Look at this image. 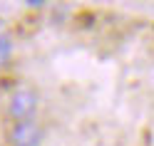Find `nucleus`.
Listing matches in <instances>:
<instances>
[{"label": "nucleus", "mask_w": 154, "mask_h": 146, "mask_svg": "<svg viewBox=\"0 0 154 146\" xmlns=\"http://www.w3.org/2000/svg\"><path fill=\"white\" fill-rule=\"evenodd\" d=\"M13 50V42H10V37H5V35H0V60L3 57H8Z\"/></svg>", "instance_id": "3"}, {"label": "nucleus", "mask_w": 154, "mask_h": 146, "mask_svg": "<svg viewBox=\"0 0 154 146\" xmlns=\"http://www.w3.org/2000/svg\"><path fill=\"white\" fill-rule=\"evenodd\" d=\"M37 109V92L30 87H20L10 94V102H8V114L13 116L15 121L30 119Z\"/></svg>", "instance_id": "1"}, {"label": "nucleus", "mask_w": 154, "mask_h": 146, "mask_svg": "<svg viewBox=\"0 0 154 146\" xmlns=\"http://www.w3.org/2000/svg\"><path fill=\"white\" fill-rule=\"evenodd\" d=\"M40 139H42V131L35 124V119L15 121L13 131H10V146H37Z\"/></svg>", "instance_id": "2"}]
</instances>
